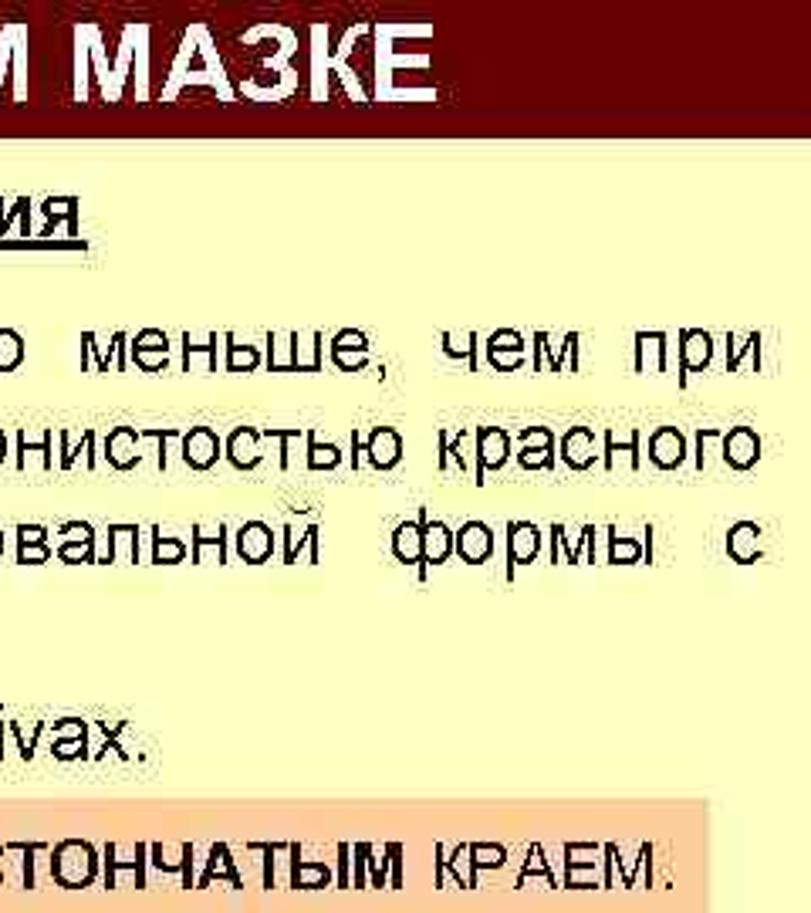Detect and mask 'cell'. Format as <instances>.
<instances>
[{
  "instance_id": "6da1fadb",
  "label": "cell",
  "mask_w": 811,
  "mask_h": 913,
  "mask_svg": "<svg viewBox=\"0 0 811 913\" xmlns=\"http://www.w3.org/2000/svg\"><path fill=\"white\" fill-rule=\"evenodd\" d=\"M518 443H521L518 464L524 471H551L555 467V437H551V430L528 427L518 433Z\"/></svg>"
},
{
  "instance_id": "7a4b0ae2",
  "label": "cell",
  "mask_w": 811,
  "mask_h": 913,
  "mask_svg": "<svg viewBox=\"0 0 811 913\" xmlns=\"http://www.w3.org/2000/svg\"><path fill=\"white\" fill-rule=\"evenodd\" d=\"M507 454H511V433L501 427H477V481H484L487 471L504 467Z\"/></svg>"
},
{
  "instance_id": "3957f363",
  "label": "cell",
  "mask_w": 811,
  "mask_h": 913,
  "mask_svg": "<svg viewBox=\"0 0 811 913\" xmlns=\"http://www.w3.org/2000/svg\"><path fill=\"white\" fill-rule=\"evenodd\" d=\"M724 437V460L734 471H747V467L757 464L761 457V437L751 427H734L730 433H720Z\"/></svg>"
},
{
  "instance_id": "277c9868",
  "label": "cell",
  "mask_w": 811,
  "mask_h": 913,
  "mask_svg": "<svg viewBox=\"0 0 811 913\" xmlns=\"http://www.w3.org/2000/svg\"><path fill=\"white\" fill-rule=\"evenodd\" d=\"M524 335L514 329H501L487 339V359L494 362L501 372H514L518 366H524Z\"/></svg>"
},
{
  "instance_id": "5b68a950",
  "label": "cell",
  "mask_w": 811,
  "mask_h": 913,
  "mask_svg": "<svg viewBox=\"0 0 811 913\" xmlns=\"http://www.w3.org/2000/svg\"><path fill=\"white\" fill-rule=\"evenodd\" d=\"M686 457V437L676 427H659L653 430V437H649V460H653L656 467H663V471H673V467H680Z\"/></svg>"
},
{
  "instance_id": "8992f818",
  "label": "cell",
  "mask_w": 811,
  "mask_h": 913,
  "mask_svg": "<svg viewBox=\"0 0 811 913\" xmlns=\"http://www.w3.org/2000/svg\"><path fill=\"white\" fill-rule=\"evenodd\" d=\"M217 457H220V437L210 427H193L183 437V460L196 467V471H207Z\"/></svg>"
},
{
  "instance_id": "52a82bcc",
  "label": "cell",
  "mask_w": 811,
  "mask_h": 913,
  "mask_svg": "<svg viewBox=\"0 0 811 913\" xmlns=\"http://www.w3.org/2000/svg\"><path fill=\"white\" fill-rule=\"evenodd\" d=\"M365 454H369L376 471H389V467H396L399 457H403V437H399L392 427H376L369 443H365Z\"/></svg>"
},
{
  "instance_id": "ba28073f",
  "label": "cell",
  "mask_w": 811,
  "mask_h": 913,
  "mask_svg": "<svg viewBox=\"0 0 811 913\" xmlns=\"http://www.w3.org/2000/svg\"><path fill=\"white\" fill-rule=\"evenodd\" d=\"M561 460L572 471H585L595 464V433L588 427H572L561 437Z\"/></svg>"
},
{
  "instance_id": "9c48e42d",
  "label": "cell",
  "mask_w": 811,
  "mask_h": 913,
  "mask_svg": "<svg viewBox=\"0 0 811 913\" xmlns=\"http://www.w3.org/2000/svg\"><path fill=\"white\" fill-rule=\"evenodd\" d=\"M714 356V335L703 329H683L680 332V362L683 372H700L703 366H710Z\"/></svg>"
},
{
  "instance_id": "30bf717a",
  "label": "cell",
  "mask_w": 811,
  "mask_h": 913,
  "mask_svg": "<svg viewBox=\"0 0 811 913\" xmlns=\"http://www.w3.org/2000/svg\"><path fill=\"white\" fill-rule=\"evenodd\" d=\"M649 362V372H663L666 369V335L663 332H639L636 335V369L643 372Z\"/></svg>"
},
{
  "instance_id": "8fae6325",
  "label": "cell",
  "mask_w": 811,
  "mask_h": 913,
  "mask_svg": "<svg viewBox=\"0 0 811 913\" xmlns=\"http://www.w3.org/2000/svg\"><path fill=\"white\" fill-rule=\"evenodd\" d=\"M136 430H129V427H119L109 437V460L115 467H132L139 460V454H136Z\"/></svg>"
},
{
  "instance_id": "7c38bea8",
  "label": "cell",
  "mask_w": 811,
  "mask_h": 913,
  "mask_svg": "<svg viewBox=\"0 0 811 913\" xmlns=\"http://www.w3.org/2000/svg\"><path fill=\"white\" fill-rule=\"evenodd\" d=\"M254 440H257V433L254 430H237L234 437H230V460H234L237 467H244V471H251V467L257 464V450H254Z\"/></svg>"
},
{
  "instance_id": "4fadbf2b",
  "label": "cell",
  "mask_w": 811,
  "mask_h": 913,
  "mask_svg": "<svg viewBox=\"0 0 811 913\" xmlns=\"http://www.w3.org/2000/svg\"><path fill=\"white\" fill-rule=\"evenodd\" d=\"M338 464H342V447H335V443H318L308 433V467L311 471H332Z\"/></svg>"
},
{
  "instance_id": "5bb4252c",
  "label": "cell",
  "mask_w": 811,
  "mask_h": 913,
  "mask_svg": "<svg viewBox=\"0 0 811 913\" xmlns=\"http://www.w3.org/2000/svg\"><path fill=\"white\" fill-rule=\"evenodd\" d=\"M460 548L467 552L470 558L490 552V528L480 525V521H470L467 528L460 531Z\"/></svg>"
},
{
  "instance_id": "9a60e30c",
  "label": "cell",
  "mask_w": 811,
  "mask_h": 913,
  "mask_svg": "<svg viewBox=\"0 0 811 913\" xmlns=\"http://www.w3.org/2000/svg\"><path fill=\"white\" fill-rule=\"evenodd\" d=\"M616 454H629V464L639 467V433H629L626 443H619L616 433H605V467H612Z\"/></svg>"
},
{
  "instance_id": "2e32d148",
  "label": "cell",
  "mask_w": 811,
  "mask_h": 913,
  "mask_svg": "<svg viewBox=\"0 0 811 913\" xmlns=\"http://www.w3.org/2000/svg\"><path fill=\"white\" fill-rule=\"evenodd\" d=\"M332 352H369V339L359 329H342L332 339Z\"/></svg>"
},
{
  "instance_id": "e0dca14e",
  "label": "cell",
  "mask_w": 811,
  "mask_h": 913,
  "mask_svg": "<svg viewBox=\"0 0 811 913\" xmlns=\"http://www.w3.org/2000/svg\"><path fill=\"white\" fill-rule=\"evenodd\" d=\"M257 362H261V356H257V349H251V345H230V362H227V369L230 372H251V369H257Z\"/></svg>"
},
{
  "instance_id": "ac0fdd59",
  "label": "cell",
  "mask_w": 811,
  "mask_h": 913,
  "mask_svg": "<svg viewBox=\"0 0 811 913\" xmlns=\"http://www.w3.org/2000/svg\"><path fill=\"white\" fill-rule=\"evenodd\" d=\"M534 545H538V531H534L531 525H511V552H518V555H531L534 552Z\"/></svg>"
},
{
  "instance_id": "d6986e66",
  "label": "cell",
  "mask_w": 811,
  "mask_h": 913,
  "mask_svg": "<svg viewBox=\"0 0 811 913\" xmlns=\"http://www.w3.org/2000/svg\"><path fill=\"white\" fill-rule=\"evenodd\" d=\"M21 356H24L21 339H17L14 332H0V369L17 366V362H21Z\"/></svg>"
},
{
  "instance_id": "ffe728a7",
  "label": "cell",
  "mask_w": 811,
  "mask_h": 913,
  "mask_svg": "<svg viewBox=\"0 0 811 913\" xmlns=\"http://www.w3.org/2000/svg\"><path fill=\"white\" fill-rule=\"evenodd\" d=\"M474 342H477L474 332L463 339V345H457V339H453L450 332H443V349H447V356H453V359H474Z\"/></svg>"
},
{
  "instance_id": "44dd1931",
  "label": "cell",
  "mask_w": 811,
  "mask_h": 913,
  "mask_svg": "<svg viewBox=\"0 0 811 913\" xmlns=\"http://www.w3.org/2000/svg\"><path fill=\"white\" fill-rule=\"evenodd\" d=\"M132 352H169V342H166V335H163V332L149 329V332H142L139 339H136V345H132Z\"/></svg>"
},
{
  "instance_id": "7402d4cb",
  "label": "cell",
  "mask_w": 811,
  "mask_h": 913,
  "mask_svg": "<svg viewBox=\"0 0 811 913\" xmlns=\"http://www.w3.org/2000/svg\"><path fill=\"white\" fill-rule=\"evenodd\" d=\"M335 366L345 369V372H359L369 366V352H332Z\"/></svg>"
},
{
  "instance_id": "603a6c76",
  "label": "cell",
  "mask_w": 811,
  "mask_h": 913,
  "mask_svg": "<svg viewBox=\"0 0 811 913\" xmlns=\"http://www.w3.org/2000/svg\"><path fill=\"white\" fill-rule=\"evenodd\" d=\"M396 545L403 555H416V548H420V528L416 525H403L396 531Z\"/></svg>"
},
{
  "instance_id": "cb8c5ba5",
  "label": "cell",
  "mask_w": 811,
  "mask_h": 913,
  "mask_svg": "<svg viewBox=\"0 0 811 913\" xmlns=\"http://www.w3.org/2000/svg\"><path fill=\"white\" fill-rule=\"evenodd\" d=\"M447 535H450V531L443 528L440 521H436V525H433L430 531H426V542H430V548H433L436 555H443V552H447Z\"/></svg>"
},
{
  "instance_id": "d4e9b609",
  "label": "cell",
  "mask_w": 811,
  "mask_h": 913,
  "mask_svg": "<svg viewBox=\"0 0 811 913\" xmlns=\"http://www.w3.org/2000/svg\"><path fill=\"white\" fill-rule=\"evenodd\" d=\"M0 457H4V437H0Z\"/></svg>"
}]
</instances>
